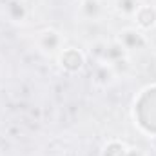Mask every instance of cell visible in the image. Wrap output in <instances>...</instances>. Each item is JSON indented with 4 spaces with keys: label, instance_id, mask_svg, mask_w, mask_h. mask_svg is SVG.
<instances>
[{
    "label": "cell",
    "instance_id": "52a82bcc",
    "mask_svg": "<svg viewBox=\"0 0 156 156\" xmlns=\"http://www.w3.org/2000/svg\"><path fill=\"white\" fill-rule=\"evenodd\" d=\"M105 156H125V149L120 144H111L105 147Z\"/></svg>",
    "mask_w": 156,
    "mask_h": 156
},
{
    "label": "cell",
    "instance_id": "6da1fadb",
    "mask_svg": "<svg viewBox=\"0 0 156 156\" xmlns=\"http://www.w3.org/2000/svg\"><path fill=\"white\" fill-rule=\"evenodd\" d=\"M120 44L125 47V51H131V49H142L145 45V38L140 31L136 29H125L120 33Z\"/></svg>",
    "mask_w": 156,
    "mask_h": 156
},
{
    "label": "cell",
    "instance_id": "7a4b0ae2",
    "mask_svg": "<svg viewBox=\"0 0 156 156\" xmlns=\"http://www.w3.org/2000/svg\"><path fill=\"white\" fill-rule=\"evenodd\" d=\"M80 13L87 20H96L102 15V2L100 0H82L80 2Z\"/></svg>",
    "mask_w": 156,
    "mask_h": 156
},
{
    "label": "cell",
    "instance_id": "ba28073f",
    "mask_svg": "<svg viewBox=\"0 0 156 156\" xmlns=\"http://www.w3.org/2000/svg\"><path fill=\"white\" fill-rule=\"evenodd\" d=\"M125 156H142V153H140L138 149H133V151H129V153H125Z\"/></svg>",
    "mask_w": 156,
    "mask_h": 156
},
{
    "label": "cell",
    "instance_id": "3957f363",
    "mask_svg": "<svg viewBox=\"0 0 156 156\" xmlns=\"http://www.w3.org/2000/svg\"><path fill=\"white\" fill-rule=\"evenodd\" d=\"M134 15H136V22L142 27H151L156 24V9L151 5H140Z\"/></svg>",
    "mask_w": 156,
    "mask_h": 156
},
{
    "label": "cell",
    "instance_id": "8992f818",
    "mask_svg": "<svg viewBox=\"0 0 156 156\" xmlns=\"http://www.w3.org/2000/svg\"><path fill=\"white\" fill-rule=\"evenodd\" d=\"M116 7L120 13H125V15H134L140 7L138 0H116Z\"/></svg>",
    "mask_w": 156,
    "mask_h": 156
},
{
    "label": "cell",
    "instance_id": "277c9868",
    "mask_svg": "<svg viewBox=\"0 0 156 156\" xmlns=\"http://www.w3.org/2000/svg\"><path fill=\"white\" fill-rule=\"evenodd\" d=\"M5 9H7V16H9L13 22H22V20L26 18V5H24L20 0H11V2H7Z\"/></svg>",
    "mask_w": 156,
    "mask_h": 156
},
{
    "label": "cell",
    "instance_id": "5b68a950",
    "mask_svg": "<svg viewBox=\"0 0 156 156\" xmlns=\"http://www.w3.org/2000/svg\"><path fill=\"white\" fill-rule=\"evenodd\" d=\"M62 66L67 67V69H71V71L78 69V67L82 66V56H80V53L75 51V49H67V51L62 55Z\"/></svg>",
    "mask_w": 156,
    "mask_h": 156
}]
</instances>
